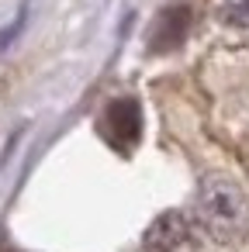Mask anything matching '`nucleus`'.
Wrapping results in <instances>:
<instances>
[{"mask_svg":"<svg viewBox=\"0 0 249 252\" xmlns=\"http://www.w3.org/2000/svg\"><path fill=\"white\" fill-rule=\"evenodd\" d=\"M194 221L214 242H242L249 238V197L225 173H204L194 193Z\"/></svg>","mask_w":249,"mask_h":252,"instance_id":"1","label":"nucleus"},{"mask_svg":"<svg viewBox=\"0 0 249 252\" xmlns=\"http://www.w3.org/2000/svg\"><path fill=\"white\" fill-rule=\"evenodd\" d=\"M142 252H201V228L183 211H166L149 224Z\"/></svg>","mask_w":249,"mask_h":252,"instance_id":"2","label":"nucleus"},{"mask_svg":"<svg viewBox=\"0 0 249 252\" xmlns=\"http://www.w3.org/2000/svg\"><path fill=\"white\" fill-rule=\"evenodd\" d=\"M104 142L118 152H132L139 145V135H142V111L132 97H121V100H111L97 121Z\"/></svg>","mask_w":249,"mask_h":252,"instance_id":"3","label":"nucleus"},{"mask_svg":"<svg viewBox=\"0 0 249 252\" xmlns=\"http://www.w3.org/2000/svg\"><path fill=\"white\" fill-rule=\"evenodd\" d=\"M187 32H190V11L187 7H166L149 32V49L152 52H173L183 45Z\"/></svg>","mask_w":249,"mask_h":252,"instance_id":"4","label":"nucleus"},{"mask_svg":"<svg viewBox=\"0 0 249 252\" xmlns=\"http://www.w3.org/2000/svg\"><path fill=\"white\" fill-rule=\"evenodd\" d=\"M221 21L232 28H249V0H232L221 7Z\"/></svg>","mask_w":249,"mask_h":252,"instance_id":"5","label":"nucleus"}]
</instances>
